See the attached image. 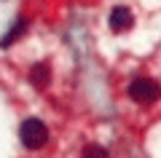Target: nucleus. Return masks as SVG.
Returning a JSON list of instances; mask_svg holds the SVG:
<instances>
[{
    "instance_id": "f257e3e1",
    "label": "nucleus",
    "mask_w": 161,
    "mask_h": 158,
    "mask_svg": "<svg viewBox=\"0 0 161 158\" xmlns=\"http://www.w3.org/2000/svg\"><path fill=\"white\" fill-rule=\"evenodd\" d=\"M19 137H22V145H24V147H30V150H38V147L46 145V139H48V129H46V123H43V121H38V118H27L22 126H19Z\"/></svg>"
},
{
    "instance_id": "f03ea898",
    "label": "nucleus",
    "mask_w": 161,
    "mask_h": 158,
    "mask_svg": "<svg viewBox=\"0 0 161 158\" xmlns=\"http://www.w3.org/2000/svg\"><path fill=\"white\" fill-rule=\"evenodd\" d=\"M161 94V86L156 83L153 78H137L132 86H129V96H132L134 102H140V105H150V102H156Z\"/></svg>"
},
{
    "instance_id": "7ed1b4c3",
    "label": "nucleus",
    "mask_w": 161,
    "mask_h": 158,
    "mask_svg": "<svg viewBox=\"0 0 161 158\" xmlns=\"http://www.w3.org/2000/svg\"><path fill=\"white\" fill-rule=\"evenodd\" d=\"M110 27H113L115 32L129 30L132 27V11H129L126 6H115L113 11H110Z\"/></svg>"
},
{
    "instance_id": "20e7f679",
    "label": "nucleus",
    "mask_w": 161,
    "mask_h": 158,
    "mask_svg": "<svg viewBox=\"0 0 161 158\" xmlns=\"http://www.w3.org/2000/svg\"><path fill=\"white\" fill-rule=\"evenodd\" d=\"M30 80H32L38 89H46L48 80H51V70H48V64H35L32 73H30Z\"/></svg>"
},
{
    "instance_id": "39448f33",
    "label": "nucleus",
    "mask_w": 161,
    "mask_h": 158,
    "mask_svg": "<svg viewBox=\"0 0 161 158\" xmlns=\"http://www.w3.org/2000/svg\"><path fill=\"white\" fill-rule=\"evenodd\" d=\"M24 30H27V22H19V24H16V27H14V30H11V32H8V35H6V38L0 40V48H8V46H11V43H14V40H19V38H22V32H24Z\"/></svg>"
},
{
    "instance_id": "423d86ee",
    "label": "nucleus",
    "mask_w": 161,
    "mask_h": 158,
    "mask_svg": "<svg viewBox=\"0 0 161 158\" xmlns=\"http://www.w3.org/2000/svg\"><path fill=\"white\" fill-rule=\"evenodd\" d=\"M83 153H86V155H105V147H97V145H89V147H86V150H83Z\"/></svg>"
}]
</instances>
